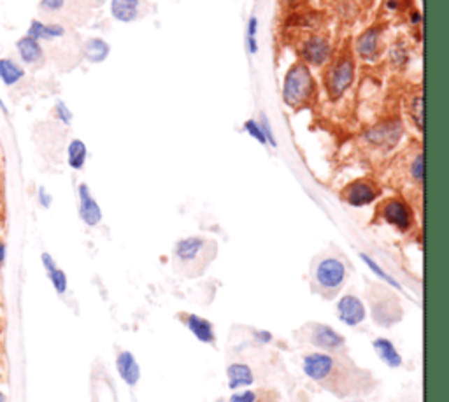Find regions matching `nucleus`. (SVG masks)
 Returning a JSON list of instances; mask_svg holds the SVG:
<instances>
[{
	"label": "nucleus",
	"mask_w": 449,
	"mask_h": 402,
	"mask_svg": "<svg viewBox=\"0 0 449 402\" xmlns=\"http://www.w3.org/2000/svg\"><path fill=\"white\" fill-rule=\"evenodd\" d=\"M57 116L60 118V120L64 121L65 125H69L72 121V113L69 111V107L65 106L64 102H58L57 104Z\"/></svg>",
	"instance_id": "32"
},
{
	"label": "nucleus",
	"mask_w": 449,
	"mask_h": 402,
	"mask_svg": "<svg viewBox=\"0 0 449 402\" xmlns=\"http://www.w3.org/2000/svg\"><path fill=\"white\" fill-rule=\"evenodd\" d=\"M0 402H4V395L0 394Z\"/></svg>",
	"instance_id": "41"
},
{
	"label": "nucleus",
	"mask_w": 449,
	"mask_h": 402,
	"mask_svg": "<svg viewBox=\"0 0 449 402\" xmlns=\"http://www.w3.org/2000/svg\"><path fill=\"white\" fill-rule=\"evenodd\" d=\"M372 346H374V352L378 353L379 359H381L388 367L402 366V356H400V353L397 352L395 345H393L392 341H388V339L385 338H378L374 342H372Z\"/></svg>",
	"instance_id": "18"
},
{
	"label": "nucleus",
	"mask_w": 449,
	"mask_h": 402,
	"mask_svg": "<svg viewBox=\"0 0 449 402\" xmlns=\"http://www.w3.org/2000/svg\"><path fill=\"white\" fill-rule=\"evenodd\" d=\"M411 176H413V179L418 183V185H421V183H423V178H425V157H423V153H418L416 157H414L413 164H411Z\"/></svg>",
	"instance_id": "27"
},
{
	"label": "nucleus",
	"mask_w": 449,
	"mask_h": 402,
	"mask_svg": "<svg viewBox=\"0 0 449 402\" xmlns=\"http://www.w3.org/2000/svg\"><path fill=\"white\" fill-rule=\"evenodd\" d=\"M116 369H118L120 377L125 381L129 387H136L141 380V367L136 356L130 352H122L116 356Z\"/></svg>",
	"instance_id": "15"
},
{
	"label": "nucleus",
	"mask_w": 449,
	"mask_h": 402,
	"mask_svg": "<svg viewBox=\"0 0 449 402\" xmlns=\"http://www.w3.org/2000/svg\"><path fill=\"white\" fill-rule=\"evenodd\" d=\"M257 34H258V20L255 18V16H251L250 23H248L246 37L248 39H257Z\"/></svg>",
	"instance_id": "34"
},
{
	"label": "nucleus",
	"mask_w": 449,
	"mask_h": 402,
	"mask_svg": "<svg viewBox=\"0 0 449 402\" xmlns=\"http://www.w3.org/2000/svg\"><path fill=\"white\" fill-rule=\"evenodd\" d=\"M227 376H229V387L232 390H237V388L250 387L255 381V374L251 370L250 366L246 363H230L229 369H227Z\"/></svg>",
	"instance_id": "16"
},
{
	"label": "nucleus",
	"mask_w": 449,
	"mask_h": 402,
	"mask_svg": "<svg viewBox=\"0 0 449 402\" xmlns=\"http://www.w3.org/2000/svg\"><path fill=\"white\" fill-rule=\"evenodd\" d=\"M255 401H257V395H255V391L244 390V391H239V394H234L232 397H230L229 402H255Z\"/></svg>",
	"instance_id": "31"
},
{
	"label": "nucleus",
	"mask_w": 449,
	"mask_h": 402,
	"mask_svg": "<svg viewBox=\"0 0 449 402\" xmlns=\"http://www.w3.org/2000/svg\"><path fill=\"white\" fill-rule=\"evenodd\" d=\"M83 53H85L86 60L88 62H92V64H100V62H104L107 57H109L111 46L104 39L93 37V39L86 41L85 43Z\"/></svg>",
	"instance_id": "20"
},
{
	"label": "nucleus",
	"mask_w": 449,
	"mask_h": 402,
	"mask_svg": "<svg viewBox=\"0 0 449 402\" xmlns=\"http://www.w3.org/2000/svg\"><path fill=\"white\" fill-rule=\"evenodd\" d=\"M355 78V64L351 57H343L339 62H335L327 76V86L332 99H339L344 92L351 86Z\"/></svg>",
	"instance_id": "3"
},
{
	"label": "nucleus",
	"mask_w": 449,
	"mask_h": 402,
	"mask_svg": "<svg viewBox=\"0 0 449 402\" xmlns=\"http://www.w3.org/2000/svg\"><path fill=\"white\" fill-rule=\"evenodd\" d=\"M79 214H81V220L90 227H95L102 220V209L86 185L79 186Z\"/></svg>",
	"instance_id": "13"
},
{
	"label": "nucleus",
	"mask_w": 449,
	"mask_h": 402,
	"mask_svg": "<svg viewBox=\"0 0 449 402\" xmlns=\"http://www.w3.org/2000/svg\"><path fill=\"white\" fill-rule=\"evenodd\" d=\"M413 22L420 23V15H413Z\"/></svg>",
	"instance_id": "40"
},
{
	"label": "nucleus",
	"mask_w": 449,
	"mask_h": 402,
	"mask_svg": "<svg viewBox=\"0 0 449 402\" xmlns=\"http://www.w3.org/2000/svg\"><path fill=\"white\" fill-rule=\"evenodd\" d=\"M244 130H246L253 139H257L260 144H264V146L267 144V139H265L260 123H258L257 120H248L246 123H244Z\"/></svg>",
	"instance_id": "28"
},
{
	"label": "nucleus",
	"mask_w": 449,
	"mask_h": 402,
	"mask_svg": "<svg viewBox=\"0 0 449 402\" xmlns=\"http://www.w3.org/2000/svg\"><path fill=\"white\" fill-rule=\"evenodd\" d=\"M86 162V144L83 141L74 139L69 146V165L72 169H83Z\"/></svg>",
	"instance_id": "25"
},
{
	"label": "nucleus",
	"mask_w": 449,
	"mask_h": 402,
	"mask_svg": "<svg viewBox=\"0 0 449 402\" xmlns=\"http://www.w3.org/2000/svg\"><path fill=\"white\" fill-rule=\"evenodd\" d=\"M330 44L325 37L314 36L304 43L302 46V57L307 64L311 65H323L330 58Z\"/></svg>",
	"instance_id": "10"
},
{
	"label": "nucleus",
	"mask_w": 449,
	"mask_h": 402,
	"mask_svg": "<svg viewBox=\"0 0 449 402\" xmlns=\"http://www.w3.org/2000/svg\"><path fill=\"white\" fill-rule=\"evenodd\" d=\"M39 199H41V204H43V206H44V207H48V206H50L51 199H50V197H48V195H46V192H44V190H43V188H41V190H39Z\"/></svg>",
	"instance_id": "38"
},
{
	"label": "nucleus",
	"mask_w": 449,
	"mask_h": 402,
	"mask_svg": "<svg viewBox=\"0 0 449 402\" xmlns=\"http://www.w3.org/2000/svg\"><path fill=\"white\" fill-rule=\"evenodd\" d=\"M337 362L334 356H330L328 353H311L304 359L302 369L309 380L313 381H325L334 374Z\"/></svg>",
	"instance_id": "5"
},
{
	"label": "nucleus",
	"mask_w": 449,
	"mask_h": 402,
	"mask_svg": "<svg viewBox=\"0 0 449 402\" xmlns=\"http://www.w3.org/2000/svg\"><path fill=\"white\" fill-rule=\"evenodd\" d=\"M97 2H99V4H102V2H104V0H97Z\"/></svg>",
	"instance_id": "43"
},
{
	"label": "nucleus",
	"mask_w": 449,
	"mask_h": 402,
	"mask_svg": "<svg viewBox=\"0 0 449 402\" xmlns=\"http://www.w3.org/2000/svg\"><path fill=\"white\" fill-rule=\"evenodd\" d=\"M18 51L20 55H22L23 60L29 62V64L37 62L41 58V55H43V50H41L39 43L29 36L23 37L22 41H18Z\"/></svg>",
	"instance_id": "22"
},
{
	"label": "nucleus",
	"mask_w": 449,
	"mask_h": 402,
	"mask_svg": "<svg viewBox=\"0 0 449 402\" xmlns=\"http://www.w3.org/2000/svg\"><path fill=\"white\" fill-rule=\"evenodd\" d=\"M64 2L65 0H43L41 6H43V9H48V11H58V9H62Z\"/></svg>",
	"instance_id": "33"
},
{
	"label": "nucleus",
	"mask_w": 449,
	"mask_h": 402,
	"mask_svg": "<svg viewBox=\"0 0 449 402\" xmlns=\"http://www.w3.org/2000/svg\"><path fill=\"white\" fill-rule=\"evenodd\" d=\"M207 246L209 244H207L206 239L193 235V237H186V239H181V241L176 242L174 255L179 262L192 263L202 256L204 249H206Z\"/></svg>",
	"instance_id": "11"
},
{
	"label": "nucleus",
	"mask_w": 449,
	"mask_h": 402,
	"mask_svg": "<svg viewBox=\"0 0 449 402\" xmlns=\"http://www.w3.org/2000/svg\"><path fill=\"white\" fill-rule=\"evenodd\" d=\"M51 278V283H53V286L57 289L58 293H65V290H67V276H65L64 271H60V269H53L51 272H48Z\"/></svg>",
	"instance_id": "29"
},
{
	"label": "nucleus",
	"mask_w": 449,
	"mask_h": 402,
	"mask_svg": "<svg viewBox=\"0 0 449 402\" xmlns=\"http://www.w3.org/2000/svg\"><path fill=\"white\" fill-rule=\"evenodd\" d=\"M378 41H379V30L376 27L367 29L357 41V53L365 60H372L378 57Z\"/></svg>",
	"instance_id": "17"
},
{
	"label": "nucleus",
	"mask_w": 449,
	"mask_h": 402,
	"mask_svg": "<svg viewBox=\"0 0 449 402\" xmlns=\"http://www.w3.org/2000/svg\"><path fill=\"white\" fill-rule=\"evenodd\" d=\"M64 27L60 25H43L41 22H32L29 29V37L39 41V39H55V37L64 36Z\"/></svg>",
	"instance_id": "21"
},
{
	"label": "nucleus",
	"mask_w": 449,
	"mask_h": 402,
	"mask_svg": "<svg viewBox=\"0 0 449 402\" xmlns=\"http://www.w3.org/2000/svg\"><path fill=\"white\" fill-rule=\"evenodd\" d=\"M411 116H413L414 123L418 128L423 130V95H414V99L411 100Z\"/></svg>",
	"instance_id": "26"
},
{
	"label": "nucleus",
	"mask_w": 449,
	"mask_h": 402,
	"mask_svg": "<svg viewBox=\"0 0 449 402\" xmlns=\"http://www.w3.org/2000/svg\"><path fill=\"white\" fill-rule=\"evenodd\" d=\"M255 335H257L258 341H262V342H271L272 341V334H271V332H267V331H257V332H255Z\"/></svg>",
	"instance_id": "36"
},
{
	"label": "nucleus",
	"mask_w": 449,
	"mask_h": 402,
	"mask_svg": "<svg viewBox=\"0 0 449 402\" xmlns=\"http://www.w3.org/2000/svg\"><path fill=\"white\" fill-rule=\"evenodd\" d=\"M43 263H44V267H46L48 272H51L53 269H57V265H55L53 258H51V256L48 255V253H44V255H43Z\"/></svg>",
	"instance_id": "35"
},
{
	"label": "nucleus",
	"mask_w": 449,
	"mask_h": 402,
	"mask_svg": "<svg viewBox=\"0 0 449 402\" xmlns=\"http://www.w3.org/2000/svg\"><path fill=\"white\" fill-rule=\"evenodd\" d=\"M260 127H262V132H264L265 139H267V144H271V146H278V139H276L274 136V130H272V125L271 121H269L267 114L262 113L260 116Z\"/></svg>",
	"instance_id": "30"
},
{
	"label": "nucleus",
	"mask_w": 449,
	"mask_h": 402,
	"mask_svg": "<svg viewBox=\"0 0 449 402\" xmlns=\"http://www.w3.org/2000/svg\"><path fill=\"white\" fill-rule=\"evenodd\" d=\"M344 197H346L348 204L355 207L367 206V204L374 202L376 197H378V190L374 188V185L369 181H355L351 185L346 186L344 190Z\"/></svg>",
	"instance_id": "12"
},
{
	"label": "nucleus",
	"mask_w": 449,
	"mask_h": 402,
	"mask_svg": "<svg viewBox=\"0 0 449 402\" xmlns=\"http://www.w3.org/2000/svg\"><path fill=\"white\" fill-rule=\"evenodd\" d=\"M400 137H402V123L399 120L383 121V123L376 125L365 132L367 143H371L372 146L385 148V150L395 146Z\"/></svg>",
	"instance_id": "4"
},
{
	"label": "nucleus",
	"mask_w": 449,
	"mask_h": 402,
	"mask_svg": "<svg viewBox=\"0 0 449 402\" xmlns=\"http://www.w3.org/2000/svg\"><path fill=\"white\" fill-rule=\"evenodd\" d=\"M183 320H185V325L188 327V331L192 332L200 342L214 345V341H216V332H214L213 324H211L209 320L199 317V314H185Z\"/></svg>",
	"instance_id": "14"
},
{
	"label": "nucleus",
	"mask_w": 449,
	"mask_h": 402,
	"mask_svg": "<svg viewBox=\"0 0 449 402\" xmlns=\"http://www.w3.org/2000/svg\"><path fill=\"white\" fill-rule=\"evenodd\" d=\"M360 258H362V260H364V262H365V265H367V267H369V269H371V271H372V272H374V275H376V276H378V278H379V279H381V282L388 283V285H390V286H393V289H395V290H402V285H400V283H399V282H397V279H395V278H393V276H390V275H388V272H386V271H385V269H383V267H381V265H379V263H378V262H376V260H372V258H371V256H369V255H365V253H360Z\"/></svg>",
	"instance_id": "24"
},
{
	"label": "nucleus",
	"mask_w": 449,
	"mask_h": 402,
	"mask_svg": "<svg viewBox=\"0 0 449 402\" xmlns=\"http://www.w3.org/2000/svg\"><path fill=\"white\" fill-rule=\"evenodd\" d=\"M311 342L321 349H341L346 341H344L343 334H339L335 328L316 324L311 331Z\"/></svg>",
	"instance_id": "9"
},
{
	"label": "nucleus",
	"mask_w": 449,
	"mask_h": 402,
	"mask_svg": "<svg viewBox=\"0 0 449 402\" xmlns=\"http://www.w3.org/2000/svg\"><path fill=\"white\" fill-rule=\"evenodd\" d=\"M23 74H25L23 69L18 67L13 60H8V58L0 60V78H2V81L6 85H15L16 81H20L23 78Z\"/></svg>",
	"instance_id": "23"
},
{
	"label": "nucleus",
	"mask_w": 449,
	"mask_h": 402,
	"mask_svg": "<svg viewBox=\"0 0 449 402\" xmlns=\"http://www.w3.org/2000/svg\"><path fill=\"white\" fill-rule=\"evenodd\" d=\"M314 278L321 289L327 292H335L346 282V265L335 256H327L316 265Z\"/></svg>",
	"instance_id": "2"
},
{
	"label": "nucleus",
	"mask_w": 449,
	"mask_h": 402,
	"mask_svg": "<svg viewBox=\"0 0 449 402\" xmlns=\"http://www.w3.org/2000/svg\"><path fill=\"white\" fill-rule=\"evenodd\" d=\"M337 317L343 324L350 325V327H357L367 317L365 304L357 296H351V293L350 296H343L337 303Z\"/></svg>",
	"instance_id": "7"
},
{
	"label": "nucleus",
	"mask_w": 449,
	"mask_h": 402,
	"mask_svg": "<svg viewBox=\"0 0 449 402\" xmlns=\"http://www.w3.org/2000/svg\"><path fill=\"white\" fill-rule=\"evenodd\" d=\"M383 218L390 225L397 227L399 230H407L413 223V214H411L409 206L399 199H390L383 206Z\"/></svg>",
	"instance_id": "8"
},
{
	"label": "nucleus",
	"mask_w": 449,
	"mask_h": 402,
	"mask_svg": "<svg viewBox=\"0 0 449 402\" xmlns=\"http://www.w3.org/2000/svg\"><path fill=\"white\" fill-rule=\"evenodd\" d=\"M314 95V79L309 69L304 64H295L290 67L283 86V100L290 107L306 106Z\"/></svg>",
	"instance_id": "1"
},
{
	"label": "nucleus",
	"mask_w": 449,
	"mask_h": 402,
	"mask_svg": "<svg viewBox=\"0 0 449 402\" xmlns=\"http://www.w3.org/2000/svg\"><path fill=\"white\" fill-rule=\"evenodd\" d=\"M4 256H6V246L4 242H0V269H2V263H4Z\"/></svg>",
	"instance_id": "39"
},
{
	"label": "nucleus",
	"mask_w": 449,
	"mask_h": 402,
	"mask_svg": "<svg viewBox=\"0 0 449 402\" xmlns=\"http://www.w3.org/2000/svg\"><path fill=\"white\" fill-rule=\"evenodd\" d=\"M111 13L122 23L134 22L139 15V0H113Z\"/></svg>",
	"instance_id": "19"
},
{
	"label": "nucleus",
	"mask_w": 449,
	"mask_h": 402,
	"mask_svg": "<svg viewBox=\"0 0 449 402\" xmlns=\"http://www.w3.org/2000/svg\"><path fill=\"white\" fill-rule=\"evenodd\" d=\"M216 402H223V401H216Z\"/></svg>",
	"instance_id": "44"
},
{
	"label": "nucleus",
	"mask_w": 449,
	"mask_h": 402,
	"mask_svg": "<svg viewBox=\"0 0 449 402\" xmlns=\"http://www.w3.org/2000/svg\"><path fill=\"white\" fill-rule=\"evenodd\" d=\"M246 43H248V50H250L251 55H255L258 51V43L257 39H248L246 37Z\"/></svg>",
	"instance_id": "37"
},
{
	"label": "nucleus",
	"mask_w": 449,
	"mask_h": 402,
	"mask_svg": "<svg viewBox=\"0 0 449 402\" xmlns=\"http://www.w3.org/2000/svg\"><path fill=\"white\" fill-rule=\"evenodd\" d=\"M372 317L376 324L383 327H392L402 320V307L392 297H381V299H372Z\"/></svg>",
	"instance_id": "6"
},
{
	"label": "nucleus",
	"mask_w": 449,
	"mask_h": 402,
	"mask_svg": "<svg viewBox=\"0 0 449 402\" xmlns=\"http://www.w3.org/2000/svg\"><path fill=\"white\" fill-rule=\"evenodd\" d=\"M0 107H2V109H4V104H2V100H0ZM6 111V109H4Z\"/></svg>",
	"instance_id": "42"
}]
</instances>
